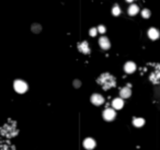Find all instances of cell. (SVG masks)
<instances>
[{
	"label": "cell",
	"mask_w": 160,
	"mask_h": 150,
	"mask_svg": "<svg viewBox=\"0 0 160 150\" xmlns=\"http://www.w3.org/2000/svg\"><path fill=\"white\" fill-rule=\"evenodd\" d=\"M124 70L126 74H133L136 70V64L133 61H127L124 65Z\"/></svg>",
	"instance_id": "10"
},
{
	"label": "cell",
	"mask_w": 160,
	"mask_h": 150,
	"mask_svg": "<svg viewBox=\"0 0 160 150\" xmlns=\"http://www.w3.org/2000/svg\"><path fill=\"white\" fill-rule=\"evenodd\" d=\"M148 37L152 41H156L160 37V32L156 29V27H150L148 30Z\"/></svg>",
	"instance_id": "8"
},
{
	"label": "cell",
	"mask_w": 160,
	"mask_h": 150,
	"mask_svg": "<svg viewBox=\"0 0 160 150\" xmlns=\"http://www.w3.org/2000/svg\"><path fill=\"white\" fill-rule=\"evenodd\" d=\"M95 145H97V142H95V140L93 138L89 137V138H86L84 140V147L87 150H92L95 147Z\"/></svg>",
	"instance_id": "9"
},
{
	"label": "cell",
	"mask_w": 160,
	"mask_h": 150,
	"mask_svg": "<svg viewBox=\"0 0 160 150\" xmlns=\"http://www.w3.org/2000/svg\"><path fill=\"white\" fill-rule=\"evenodd\" d=\"M125 1H126V2H133V1H134V0H125Z\"/></svg>",
	"instance_id": "22"
},
{
	"label": "cell",
	"mask_w": 160,
	"mask_h": 150,
	"mask_svg": "<svg viewBox=\"0 0 160 150\" xmlns=\"http://www.w3.org/2000/svg\"><path fill=\"white\" fill-rule=\"evenodd\" d=\"M99 45L101 46V48L105 49V51L111 47V43L108 41V38L105 37V36H101V37L99 38Z\"/></svg>",
	"instance_id": "7"
},
{
	"label": "cell",
	"mask_w": 160,
	"mask_h": 150,
	"mask_svg": "<svg viewBox=\"0 0 160 150\" xmlns=\"http://www.w3.org/2000/svg\"><path fill=\"white\" fill-rule=\"evenodd\" d=\"M31 30H32L33 33H40L42 31V26L38 23H33L32 26H31Z\"/></svg>",
	"instance_id": "17"
},
{
	"label": "cell",
	"mask_w": 160,
	"mask_h": 150,
	"mask_svg": "<svg viewBox=\"0 0 160 150\" xmlns=\"http://www.w3.org/2000/svg\"><path fill=\"white\" fill-rule=\"evenodd\" d=\"M73 87H75V88H80V87H81V81H80V80H78V79L73 80Z\"/></svg>",
	"instance_id": "21"
},
{
	"label": "cell",
	"mask_w": 160,
	"mask_h": 150,
	"mask_svg": "<svg viewBox=\"0 0 160 150\" xmlns=\"http://www.w3.org/2000/svg\"><path fill=\"white\" fill-rule=\"evenodd\" d=\"M97 34H98V29H97V27H91V29L89 30V35L90 36L94 37Z\"/></svg>",
	"instance_id": "19"
},
{
	"label": "cell",
	"mask_w": 160,
	"mask_h": 150,
	"mask_svg": "<svg viewBox=\"0 0 160 150\" xmlns=\"http://www.w3.org/2000/svg\"><path fill=\"white\" fill-rule=\"evenodd\" d=\"M97 82L103 88V90H110L111 88L116 85V80H115V78H114L111 74H108V72H104V74L101 75L98 79H97Z\"/></svg>",
	"instance_id": "1"
},
{
	"label": "cell",
	"mask_w": 160,
	"mask_h": 150,
	"mask_svg": "<svg viewBox=\"0 0 160 150\" xmlns=\"http://www.w3.org/2000/svg\"><path fill=\"white\" fill-rule=\"evenodd\" d=\"M90 101H91V103H92L93 105L100 106V105H102V104L104 103V98L101 96V94L94 93V94H92V96H91V98H90Z\"/></svg>",
	"instance_id": "3"
},
{
	"label": "cell",
	"mask_w": 160,
	"mask_h": 150,
	"mask_svg": "<svg viewBox=\"0 0 160 150\" xmlns=\"http://www.w3.org/2000/svg\"><path fill=\"white\" fill-rule=\"evenodd\" d=\"M103 118L105 120H108V122H111V120H113L114 118H115V116H116V113H115V110L114 109H106L103 111Z\"/></svg>",
	"instance_id": "4"
},
{
	"label": "cell",
	"mask_w": 160,
	"mask_h": 150,
	"mask_svg": "<svg viewBox=\"0 0 160 150\" xmlns=\"http://www.w3.org/2000/svg\"><path fill=\"white\" fill-rule=\"evenodd\" d=\"M150 14H151V12H150L149 9H143V10H141V16H143L144 19L150 18Z\"/></svg>",
	"instance_id": "18"
},
{
	"label": "cell",
	"mask_w": 160,
	"mask_h": 150,
	"mask_svg": "<svg viewBox=\"0 0 160 150\" xmlns=\"http://www.w3.org/2000/svg\"><path fill=\"white\" fill-rule=\"evenodd\" d=\"M78 49H79V52L82 53V54H84V55L90 54V47H89V44H88L87 41H84V42H81V43H79Z\"/></svg>",
	"instance_id": "6"
},
{
	"label": "cell",
	"mask_w": 160,
	"mask_h": 150,
	"mask_svg": "<svg viewBox=\"0 0 160 150\" xmlns=\"http://www.w3.org/2000/svg\"><path fill=\"white\" fill-rule=\"evenodd\" d=\"M97 29H98V32L99 33H101V34H103V33H105V31H106V29H105V26H104V25H99L98 27H97Z\"/></svg>",
	"instance_id": "20"
},
{
	"label": "cell",
	"mask_w": 160,
	"mask_h": 150,
	"mask_svg": "<svg viewBox=\"0 0 160 150\" xmlns=\"http://www.w3.org/2000/svg\"><path fill=\"white\" fill-rule=\"evenodd\" d=\"M13 88H14V90H16V92L20 93V94H23V93H25L27 91L29 85H27V83L25 81L18 79L13 82Z\"/></svg>",
	"instance_id": "2"
},
{
	"label": "cell",
	"mask_w": 160,
	"mask_h": 150,
	"mask_svg": "<svg viewBox=\"0 0 160 150\" xmlns=\"http://www.w3.org/2000/svg\"><path fill=\"white\" fill-rule=\"evenodd\" d=\"M130 94H132V90H130V87H124L121 89V91H119V96H121V98L122 99H127L130 96Z\"/></svg>",
	"instance_id": "12"
},
{
	"label": "cell",
	"mask_w": 160,
	"mask_h": 150,
	"mask_svg": "<svg viewBox=\"0 0 160 150\" xmlns=\"http://www.w3.org/2000/svg\"><path fill=\"white\" fill-rule=\"evenodd\" d=\"M112 14L114 16H119L121 14V8H119V5L117 3L113 5V8H112Z\"/></svg>",
	"instance_id": "16"
},
{
	"label": "cell",
	"mask_w": 160,
	"mask_h": 150,
	"mask_svg": "<svg viewBox=\"0 0 160 150\" xmlns=\"http://www.w3.org/2000/svg\"><path fill=\"white\" fill-rule=\"evenodd\" d=\"M149 79H150V81H151L152 83H155V85L159 83V82H160V70L154 71V72L150 75Z\"/></svg>",
	"instance_id": "13"
},
{
	"label": "cell",
	"mask_w": 160,
	"mask_h": 150,
	"mask_svg": "<svg viewBox=\"0 0 160 150\" xmlns=\"http://www.w3.org/2000/svg\"><path fill=\"white\" fill-rule=\"evenodd\" d=\"M112 106H113L114 110H121L124 106V101H123V99L122 98L114 99L113 101H112Z\"/></svg>",
	"instance_id": "11"
},
{
	"label": "cell",
	"mask_w": 160,
	"mask_h": 150,
	"mask_svg": "<svg viewBox=\"0 0 160 150\" xmlns=\"http://www.w3.org/2000/svg\"><path fill=\"white\" fill-rule=\"evenodd\" d=\"M145 124V120L144 118H139V117H136L133 120V125L135 127H143Z\"/></svg>",
	"instance_id": "15"
},
{
	"label": "cell",
	"mask_w": 160,
	"mask_h": 150,
	"mask_svg": "<svg viewBox=\"0 0 160 150\" xmlns=\"http://www.w3.org/2000/svg\"><path fill=\"white\" fill-rule=\"evenodd\" d=\"M128 14H130V16H136V14L139 12V7L137 5H132L128 7V10H127Z\"/></svg>",
	"instance_id": "14"
},
{
	"label": "cell",
	"mask_w": 160,
	"mask_h": 150,
	"mask_svg": "<svg viewBox=\"0 0 160 150\" xmlns=\"http://www.w3.org/2000/svg\"><path fill=\"white\" fill-rule=\"evenodd\" d=\"M0 131H1V133H2L3 136H7V137L16 136V133H18V131H16V128H13V129L9 128V124H5V125L3 126L2 128L0 129Z\"/></svg>",
	"instance_id": "5"
}]
</instances>
